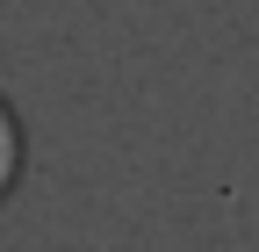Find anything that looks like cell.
<instances>
[{
    "mask_svg": "<svg viewBox=\"0 0 259 252\" xmlns=\"http://www.w3.org/2000/svg\"><path fill=\"white\" fill-rule=\"evenodd\" d=\"M15 180H22V122H15L8 101H0V202H8Z\"/></svg>",
    "mask_w": 259,
    "mask_h": 252,
    "instance_id": "1",
    "label": "cell"
}]
</instances>
